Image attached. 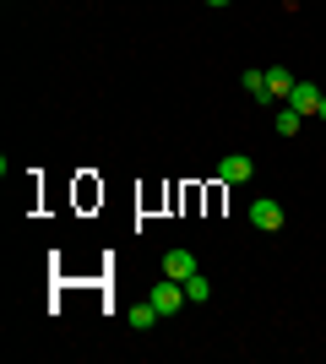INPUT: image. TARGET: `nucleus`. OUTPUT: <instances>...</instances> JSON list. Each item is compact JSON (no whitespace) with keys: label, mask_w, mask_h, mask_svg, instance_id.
<instances>
[{"label":"nucleus","mask_w":326,"mask_h":364,"mask_svg":"<svg viewBox=\"0 0 326 364\" xmlns=\"http://www.w3.org/2000/svg\"><path fill=\"white\" fill-rule=\"evenodd\" d=\"M147 299L158 304V316H180V310H185V283H180V277H163V283H153V294H147Z\"/></svg>","instance_id":"1"},{"label":"nucleus","mask_w":326,"mask_h":364,"mask_svg":"<svg viewBox=\"0 0 326 364\" xmlns=\"http://www.w3.org/2000/svg\"><path fill=\"white\" fill-rule=\"evenodd\" d=\"M321 98H326V92L315 87V82H294V92H288V98H283V104H294L299 114H305V120H310V114H321Z\"/></svg>","instance_id":"2"},{"label":"nucleus","mask_w":326,"mask_h":364,"mask_svg":"<svg viewBox=\"0 0 326 364\" xmlns=\"http://www.w3.org/2000/svg\"><path fill=\"white\" fill-rule=\"evenodd\" d=\"M250 174H256V164H250V152H229V158L217 164V180H223V185H245Z\"/></svg>","instance_id":"3"},{"label":"nucleus","mask_w":326,"mask_h":364,"mask_svg":"<svg viewBox=\"0 0 326 364\" xmlns=\"http://www.w3.org/2000/svg\"><path fill=\"white\" fill-rule=\"evenodd\" d=\"M250 228H261V234H278L283 228V207L272 196H261L256 207H250Z\"/></svg>","instance_id":"4"},{"label":"nucleus","mask_w":326,"mask_h":364,"mask_svg":"<svg viewBox=\"0 0 326 364\" xmlns=\"http://www.w3.org/2000/svg\"><path fill=\"white\" fill-rule=\"evenodd\" d=\"M163 277H180V283L196 277V256H190V250H169V256H163Z\"/></svg>","instance_id":"5"},{"label":"nucleus","mask_w":326,"mask_h":364,"mask_svg":"<svg viewBox=\"0 0 326 364\" xmlns=\"http://www.w3.org/2000/svg\"><path fill=\"white\" fill-rule=\"evenodd\" d=\"M266 92H272V104L288 98V92H294V71H288V65H272V71H266Z\"/></svg>","instance_id":"6"},{"label":"nucleus","mask_w":326,"mask_h":364,"mask_svg":"<svg viewBox=\"0 0 326 364\" xmlns=\"http://www.w3.org/2000/svg\"><path fill=\"white\" fill-rule=\"evenodd\" d=\"M125 321H131V326H136V332H153V326H158V304H153V299H141V304H131V310H125Z\"/></svg>","instance_id":"7"},{"label":"nucleus","mask_w":326,"mask_h":364,"mask_svg":"<svg viewBox=\"0 0 326 364\" xmlns=\"http://www.w3.org/2000/svg\"><path fill=\"white\" fill-rule=\"evenodd\" d=\"M299 125H305V114H299L294 104H283L278 109V136H299Z\"/></svg>","instance_id":"8"},{"label":"nucleus","mask_w":326,"mask_h":364,"mask_svg":"<svg viewBox=\"0 0 326 364\" xmlns=\"http://www.w3.org/2000/svg\"><path fill=\"white\" fill-rule=\"evenodd\" d=\"M185 299H190V304H207V299H212V283H207L202 272H196V277H185Z\"/></svg>","instance_id":"9"},{"label":"nucleus","mask_w":326,"mask_h":364,"mask_svg":"<svg viewBox=\"0 0 326 364\" xmlns=\"http://www.w3.org/2000/svg\"><path fill=\"white\" fill-rule=\"evenodd\" d=\"M245 87L256 104H272V92H266V71H245Z\"/></svg>","instance_id":"10"},{"label":"nucleus","mask_w":326,"mask_h":364,"mask_svg":"<svg viewBox=\"0 0 326 364\" xmlns=\"http://www.w3.org/2000/svg\"><path fill=\"white\" fill-rule=\"evenodd\" d=\"M315 120H326V98H321V114H315Z\"/></svg>","instance_id":"11"},{"label":"nucleus","mask_w":326,"mask_h":364,"mask_svg":"<svg viewBox=\"0 0 326 364\" xmlns=\"http://www.w3.org/2000/svg\"><path fill=\"white\" fill-rule=\"evenodd\" d=\"M207 6H229V0H207Z\"/></svg>","instance_id":"12"}]
</instances>
